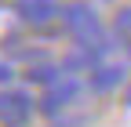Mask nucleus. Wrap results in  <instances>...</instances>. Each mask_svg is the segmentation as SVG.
I'll list each match as a JSON object with an SVG mask.
<instances>
[{
	"label": "nucleus",
	"mask_w": 131,
	"mask_h": 127,
	"mask_svg": "<svg viewBox=\"0 0 131 127\" xmlns=\"http://www.w3.org/2000/svg\"><path fill=\"white\" fill-rule=\"evenodd\" d=\"M62 29L69 33L73 47H84V51H98L106 40H113V29H106V26H102L98 11L88 4V0H73V4H66Z\"/></svg>",
	"instance_id": "obj_1"
},
{
	"label": "nucleus",
	"mask_w": 131,
	"mask_h": 127,
	"mask_svg": "<svg viewBox=\"0 0 131 127\" xmlns=\"http://www.w3.org/2000/svg\"><path fill=\"white\" fill-rule=\"evenodd\" d=\"M15 7H18L22 22L37 33L62 26V15H66V4H58V0H15Z\"/></svg>",
	"instance_id": "obj_2"
},
{
	"label": "nucleus",
	"mask_w": 131,
	"mask_h": 127,
	"mask_svg": "<svg viewBox=\"0 0 131 127\" xmlns=\"http://www.w3.org/2000/svg\"><path fill=\"white\" fill-rule=\"evenodd\" d=\"M37 98L26 91V87H15V84H4V91H0V116H4L11 127H26L33 120V113H37Z\"/></svg>",
	"instance_id": "obj_3"
},
{
	"label": "nucleus",
	"mask_w": 131,
	"mask_h": 127,
	"mask_svg": "<svg viewBox=\"0 0 131 127\" xmlns=\"http://www.w3.org/2000/svg\"><path fill=\"white\" fill-rule=\"evenodd\" d=\"M26 22H22V15H18V7L15 4H0V51L4 47H11V44H18V36L26 33Z\"/></svg>",
	"instance_id": "obj_4"
},
{
	"label": "nucleus",
	"mask_w": 131,
	"mask_h": 127,
	"mask_svg": "<svg viewBox=\"0 0 131 127\" xmlns=\"http://www.w3.org/2000/svg\"><path fill=\"white\" fill-rule=\"evenodd\" d=\"M113 36H117L127 51H131V4L117 11V18H113Z\"/></svg>",
	"instance_id": "obj_5"
},
{
	"label": "nucleus",
	"mask_w": 131,
	"mask_h": 127,
	"mask_svg": "<svg viewBox=\"0 0 131 127\" xmlns=\"http://www.w3.org/2000/svg\"><path fill=\"white\" fill-rule=\"evenodd\" d=\"M15 80H18V66L11 58H4V51H0V84H15Z\"/></svg>",
	"instance_id": "obj_6"
},
{
	"label": "nucleus",
	"mask_w": 131,
	"mask_h": 127,
	"mask_svg": "<svg viewBox=\"0 0 131 127\" xmlns=\"http://www.w3.org/2000/svg\"><path fill=\"white\" fill-rule=\"evenodd\" d=\"M0 127H11V123H7V120H4V116H0Z\"/></svg>",
	"instance_id": "obj_7"
}]
</instances>
